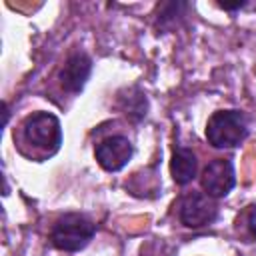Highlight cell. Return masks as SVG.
I'll list each match as a JSON object with an SVG mask.
<instances>
[{"mask_svg": "<svg viewBox=\"0 0 256 256\" xmlns=\"http://www.w3.org/2000/svg\"><path fill=\"white\" fill-rule=\"evenodd\" d=\"M248 136V118L242 110H218L208 118L206 140L214 148H236Z\"/></svg>", "mask_w": 256, "mask_h": 256, "instance_id": "1", "label": "cell"}, {"mask_svg": "<svg viewBox=\"0 0 256 256\" xmlns=\"http://www.w3.org/2000/svg\"><path fill=\"white\" fill-rule=\"evenodd\" d=\"M96 234V224L78 212H68L60 216L50 232V240L58 250L64 252H80L84 250Z\"/></svg>", "mask_w": 256, "mask_h": 256, "instance_id": "2", "label": "cell"}, {"mask_svg": "<svg viewBox=\"0 0 256 256\" xmlns=\"http://www.w3.org/2000/svg\"><path fill=\"white\" fill-rule=\"evenodd\" d=\"M24 142L44 154H54L62 144V128L60 120L50 112H34L22 122Z\"/></svg>", "mask_w": 256, "mask_h": 256, "instance_id": "3", "label": "cell"}, {"mask_svg": "<svg viewBox=\"0 0 256 256\" xmlns=\"http://www.w3.org/2000/svg\"><path fill=\"white\" fill-rule=\"evenodd\" d=\"M178 218L186 228H202L210 226L218 218V206L212 196L202 192H188L178 210Z\"/></svg>", "mask_w": 256, "mask_h": 256, "instance_id": "4", "label": "cell"}, {"mask_svg": "<svg viewBox=\"0 0 256 256\" xmlns=\"http://www.w3.org/2000/svg\"><path fill=\"white\" fill-rule=\"evenodd\" d=\"M202 188L212 198H222L236 186L234 164L228 158H214L202 170Z\"/></svg>", "mask_w": 256, "mask_h": 256, "instance_id": "5", "label": "cell"}, {"mask_svg": "<svg viewBox=\"0 0 256 256\" xmlns=\"http://www.w3.org/2000/svg\"><path fill=\"white\" fill-rule=\"evenodd\" d=\"M94 154H96L98 164L106 172H118V170H122L130 162V158L134 154V146H132V142L126 136L114 134V136L104 138L96 146Z\"/></svg>", "mask_w": 256, "mask_h": 256, "instance_id": "6", "label": "cell"}, {"mask_svg": "<svg viewBox=\"0 0 256 256\" xmlns=\"http://www.w3.org/2000/svg\"><path fill=\"white\" fill-rule=\"evenodd\" d=\"M90 72H92V58L86 52L76 50L66 58L64 66L58 74L60 86L70 94H78L86 86Z\"/></svg>", "mask_w": 256, "mask_h": 256, "instance_id": "7", "label": "cell"}, {"mask_svg": "<svg viewBox=\"0 0 256 256\" xmlns=\"http://www.w3.org/2000/svg\"><path fill=\"white\" fill-rule=\"evenodd\" d=\"M196 170H198V160H196L194 150L188 146L176 144L172 152V160H170V172H172L174 182L180 186H186L196 176Z\"/></svg>", "mask_w": 256, "mask_h": 256, "instance_id": "8", "label": "cell"}, {"mask_svg": "<svg viewBox=\"0 0 256 256\" xmlns=\"http://www.w3.org/2000/svg\"><path fill=\"white\" fill-rule=\"evenodd\" d=\"M118 104L122 108V112L132 118V120H142L148 112V98L146 94L138 88V86H132L128 90H124L120 96H118Z\"/></svg>", "mask_w": 256, "mask_h": 256, "instance_id": "9", "label": "cell"}, {"mask_svg": "<svg viewBox=\"0 0 256 256\" xmlns=\"http://www.w3.org/2000/svg\"><path fill=\"white\" fill-rule=\"evenodd\" d=\"M190 10L188 2H166L160 6L158 10V28L160 30H172L176 26H180V22L186 18Z\"/></svg>", "mask_w": 256, "mask_h": 256, "instance_id": "10", "label": "cell"}, {"mask_svg": "<svg viewBox=\"0 0 256 256\" xmlns=\"http://www.w3.org/2000/svg\"><path fill=\"white\" fill-rule=\"evenodd\" d=\"M248 230H250V234L256 238V204L250 208V212H248Z\"/></svg>", "mask_w": 256, "mask_h": 256, "instance_id": "11", "label": "cell"}, {"mask_svg": "<svg viewBox=\"0 0 256 256\" xmlns=\"http://www.w3.org/2000/svg\"><path fill=\"white\" fill-rule=\"evenodd\" d=\"M248 2H236V4H228V2H218V6L222 8V10H240V8H244Z\"/></svg>", "mask_w": 256, "mask_h": 256, "instance_id": "12", "label": "cell"}]
</instances>
